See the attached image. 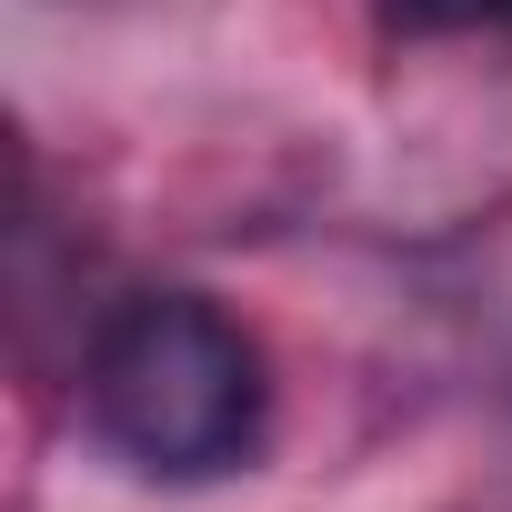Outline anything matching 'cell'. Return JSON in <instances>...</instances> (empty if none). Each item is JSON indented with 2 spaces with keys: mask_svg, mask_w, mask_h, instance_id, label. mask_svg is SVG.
Masks as SVG:
<instances>
[{
  "mask_svg": "<svg viewBox=\"0 0 512 512\" xmlns=\"http://www.w3.org/2000/svg\"><path fill=\"white\" fill-rule=\"evenodd\" d=\"M81 402H91V432L131 472L211 482V472L251 462L272 382H262V342H251L211 292H131L91 332Z\"/></svg>",
  "mask_w": 512,
  "mask_h": 512,
  "instance_id": "obj_1",
  "label": "cell"
},
{
  "mask_svg": "<svg viewBox=\"0 0 512 512\" xmlns=\"http://www.w3.org/2000/svg\"><path fill=\"white\" fill-rule=\"evenodd\" d=\"M392 41H512V0H372Z\"/></svg>",
  "mask_w": 512,
  "mask_h": 512,
  "instance_id": "obj_2",
  "label": "cell"
}]
</instances>
